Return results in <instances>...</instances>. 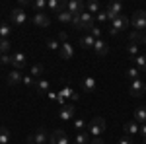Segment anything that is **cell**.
<instances>
[{
  "instance_id": "1",
  "label": "cell",
  "mask_w": 146,
  "mask_h": 144,
  "mask_svg": "<svg viewBox=\"0 0 146 144\" xmlns=\"http://www.w3.org/2000/svg\"><path fill=\"white\" fill-rule=\"evenodd\" d=\"M129 23H131V20H129L125 14H121L119 18H115V20L111 22V31H109V33L115 35V33H119V31H123V29L129 27Z\"/></svg>"
},
{
  "instance_id": "2",
  "label": "cell",
  "mask_w": 146,
  "mask_h": 144,
  "mask_svg": "<svg viewBox=\"0 0 146 144\" xmlns=\"http://www.w3.org/2000/svg\"><path fill=\"white\" fill-rule=\"evenodd\" d=\"M94 22H96V16H92L90 12H84V14H80V25H78V29L92 31V29H94Z\"/></svg>"
},
{
  "instance_id": "3",
  "label": "cell",
  "mask_w": 146,
  "mask_h": 144,
  "mask_svg": "<svg viewBox=\"0 0 146 144\" xmlns=\"http://www.w3.org/2000/svg\"><path fill=\"white\" fill-rule=\"evenodd\" d=\"M88 129H90V134H94V136H100V134L105 131V119H103V117H94Z\"/></svg>"
},
{
  "instance_id": "4",
  "label": "cell",
  "mask_w": 146,
  "mask_h": 144,
  "mask_svg": "<svg viewBox=\"0 0 146 144\" xmlns=\"http://www.w3.org/2000/svg\"><path fill=\"white\" fill-rule=\"evenodd\" d=\"M133 27H135L136 31L146 29V12L144 10H136L133 14Z\"/></svg>"
},
{
  "instance_id": "5",
  "label": "cell",
  "mask_w": 146,
  "mask_h": 144,
  "mask_svg": "<svg viewBox=\"0 0 146 144\" xmlns=\"http://www.w3.org/2000/svg\"><path fill=\"white\" fill-rule=\"evenodd\" d=\"M121 14H123V4H121V2H109V4H107V18H109L111 22L115 18H119Z\"/></svg>"
},
{
  "instance_id": "6",
  "label": "cell",
  "mask_w": 146,
  "mask_h": 144,
  "mask_svg": "<svg viewBox=\"0 0 146 144\" xmlns=\"http://www.w3.org/2000/svg\"><path fill=\"white\" fill-rule=\"evenodd\" d=\"M49 144H68V138L66 134H64V131H53V133L49 134Z\"/></svg>"
},
{
  "instance_id": "7",
  "label": "cell",
  "mask_w": 146,
  "mask_h": 144,
  "mask_svg": "<svg viewBox=\"0 0 146 144\" xmlns=\"http://www.w3.org/2000/svg\"><path fill=\"white\" fill-rule=\"evenodd\" d=\"M144 90H146V86H144V82H142L140 78L131 82V96H133V98H140V96L144 94Z\"/></svg>"
},
{
  "instance_id": "8",
  "label": "cell",
  "mask_w": 146,
  "mask_h": 144,
  "mask_svg": "<svg viewBox=\"0 0 146 144\" xmlns=\"http://www.w3.org/2000/svg\"><path fill=\"white\" fill-rule=\"evenodd\" d=\"M84 8H86L84 2H78V0H70V2H68V12H70L72 16H80V14H84Z\"/></svg>"
},
{
  "instance_id": "9",
  "label": "cell",
  "mask_w": 146,
  "mask_h": 144,
  "mask_svg": "<svg viewBox=\"0 0 146 144\" xmlns=\"http://www.w3.org/2000/svg\"><path fill=\"white\" fill-rule=\"evenodd\" d=\"M94 51H96V55H98V56H105V55H107V51H109V45L105 43L103 39H98L96 45H94Z\"/></svg>"
},
{
  "instance_id": "10",
  "label": "cell",
  "mask_w": 146,
  "mask_h": 144,
  "mask_svg": "<svg viewBox=\"0 0 146 144\" xmlns=\"http://www.w3.org/2000/svg\"><path fill=\"white\" fill-rule=\"evenodd\" d=\"M10 20L14 23H23L25 22V12H23L22 8H14V10L10 12Z\"/></svg>"
},
{
  "instance_id": "11",
  "label": "cell",
  "mask_w": 146,
  "mask_h": 144,
  "mask_svg": "<svg viewBox=\"0 0 146 144\" xmlns=\"http://www.w3.org/2000/svg\"><path fill=\"white\" fill-rule=\"evenodd\" d=\"M49 22H51V20H49V16H47L45 12H37V14L33 16V23H35V25L47 27V25H49Z\"/></svg>"
},
{
  "instance_id": "12",
  "label": "cell",
  "mask_w": 146,
  "mask_h": 144,
  "mask_svg": "<svg viewBox=\"0 0 146 144\" xmlns=\"http://www.w3.org/2000/svg\"><path fill=\"white\" fill-rule=\"evenodd\" d=\"M74 113H76L74 105H62V107H60V119H62V121H68V119L74 117Z\"/></svg>"
},
{
  "instance_id": "13",
  "label": "cell",
  "mask_w": 146,
  "mask_h": 144,
  "mask_svg": "<svg viewBox=\"0 0 146 144\" xmlns=\"http://www.w3.org/2000/svg\"><path fill=\"white\" fill-rule=\"evenodd\" d=\"M47 6H49L53 12H58V14L68 10V2H56V0H51V2H47Z\"/></svg>"
},
{
  "instance_id": "14",
  "label": "cell",
  "mask_w": 146,
  "mask_h": 144,
  "mask_svg": "<svg viewBox=\"0 0 146 144\" xmlns=\"http://www.w3.org/2000/svg\"><path fill=\"white\" fill-rule=\"evenodd\" d=\"M12 64L16 66V70L23 68V66H25V55H23V53H16V55H12Z\"/></svg>"
},
{
  "instance_id": "15",
  "label": "cell",
  "mask_w": 146,
  "mask_h": 144,
  "mask_svg": "<svg viewBox=\"0 0 146 144\" xmlns=\"http://www.w3.org/2000/svg\"><path fill=\"white\" fill-rule=\"evenodd\" d=\"M6 80H8V84H20V82H23V76H22V72L20 70H12L10 74L6 76Z\"/></svg>"
},
{
  "instance_id": "16",
  "label": "cell",
  "mask_w": 146,
  "mask_h": 144,
  "mask_svg": "<svg viewBox=\"0 0 146 144\" xmlns=\"http://www.w3.org/2000/svg\"><path fill=\"white\" fill-rule=\"evenodd\" d=\"M60 56L62 58H72L74 56V47L70 43H62L60 45Z\"/></svg>"
},
{
  "instance_id": "17",
  "label": "cell",
  "mask_w": 146,
  "mask_h": 144,
  "mask_svg": "<svg viewBox=\"0 0 146 144\" xmlns=\"http://www.w3.org/2000/svg\"><path fill=\"white\" fill-rule=\"evenodd\" d=\"M33 138H35V144H45V142H49V134H47L45 129H39V131L33 134Z\"/></svg>"
},
{
  "instance_id": "18",
  "label": "cell",
  "mask_w": 146,
  "mask_h": 144,
  "mask_svg": "<svg viewBox=\"0 0 146 144\" xmlns=\"http://www.w3.org/2000/svg\"><path fill=\"white\" fill-rule=\"evenodd\" d=\"M82 88H84V92H88V94H92V92H94V90H96V80H94V78H84V80H82Z\"/></svg>"
},
{
  "instance_id": "19",
  "label": "cell",
  "mask_w": 146,
  "mask_h": 144,
  "mask_svg": "<svg viewBox=\"0 0 146 144\" xmlns=\"http://www.w3.org/2000/svg\"><path fill=\"white\" fill-rule=\"evenodd\" d=\"M80 45H82L84 49H94V45H96V39H94L92 35H84V37L80 39Z\"/></svg>"
},
{
  "instance_id": "20",
  "label": "cell",
  "mask_w": 146,
  "mask_h": 144,
  "mask_svg": "<svg viewBox=\"0 0 146 144\" xmlns=\"http://www.w3.org/2000/svg\"><path fill=\"white\" fill-rule=\"evenodd\" d=\"M135 121L142 123V125L146 123V107H138V109L135 111Z\"/></svg>"
},
{
  "instance_id": "21",
  "label": "cell",
  "mask_w": 146,
  "mask_h": 144,
  "mask_svg": "<svg viewBox=\"0 0 146 144\" xmlns=\"http://www.w3.org/2000/svg\"><path fill=\"white\" fill-rule=\"evenodd\" d=\"M142 39H144V35H142V31H131V35H129V41H131V43H140V41H142Z\"/></svg>"
},
{
  "instance_id": "22",
  "label": "cell",
  "mask_w": 146,
  "mask_h": 144,
  "mask_svg": "<svg viewBox=\"0 0 146 144\" xmlns=\"http://www.w3.org/2000/svg\"><path fill=\"white\" fill-rule=\"evenodd\" d=\"M74 142H76V144H88V142H90V134H88V133H78V134H76V138H74Z\"/></svg>"
},
{
  "instance_id": "23",
  "label": "cell",
  "mask_w": 146,
  "mask_h": 144,
  "mask_svg": "<svg viewBox=\"0 0 146 144\" xmlns=\"http://www.w3.org/2000/svg\"><path fill=\"white\" fill-rule=\"evenodd\" d=\"M125 133L127 134H136L138 133V123H127V125H125Z\"/></svg>"
},
{
  "instance_id": "24",
  "label": "cell",
  "mask_w": 146,
  "mask_h": 144,
  "mask_svg": "<svg viewBox=\"0 0 146 144\" xmlns=\"http://www.w3.org/2000/svg\"><path fill=\"white\" fill-rule=\"evenodd\" d=\"M86 8H88V12H90L92 16H98V14H100V4H98V2H88V4H86Z\"/></svg>"
},
{
  "instance_id": "25",
  "label": "cell",
  "mask_w": 146,
  "mask_h": 144,
  "mask_svg": "<svg viewBox=\"0 0 146 144\" xmlns=\"http://www.w3.org/2000/svg\"><path fill=\"white\" fill-rule=\"evenodd\" d=\"M10 140V131L6 127H0V144H6Z\"/></svg>"
},
{
  "instance_id": "26",
  "label": "cell",
  "mask_w": 146,
  "mask_h": 144,
  "mask_svg": "<svg viewBox=\"0 0 146 144\" xmlns=\"http://www.w3.org/2000/svg\"><path fill=\"white\" fill-rule=\"evenodd\" d=\"M127 53L131 55V58H136V56H138V45H136V43H129Z\"/></svg>"
},
{
  "instance_id": "27",
  "label": "cell",
  "mask_w": 146,
  "mask_h": 144,
  "mask_svg": "<svg viewBox=\"0 0 146 144\" xmlns=\"http://www.w3.org/2000/svg\"><path fill=\"white\" fill-rule=\"evenodd\" d=\"M72 18H74V16H72V14H70V12H60V14H58V20H60V22H62V23H68V22H70V23H72Z\"/></svg>"
},
{
  "instance_id": "28",
  "label": "cell",
  "mask_w": 146,
  "mask_h": 144,
  "mask_svg": "<svg viewBox=\"0 0 146 144\" xmlns=\"http://www.w3.org/2000/svg\"><path fill=\"white\" fill-rule=\"evenodd\" d=\"M135 62H136V66H138V70H146V56L138 55L135 58Z\"/></svg>"
},
{
  "instance_id": "29",
  "label": "cell",
  "mask_w": 146,
  "mask_h": 144,
  "mask_svg": "<svg viewBox=\"0 0 146 144\" xmlns=\"http://www.w3.org/2000/svg\"><path fill=\"white\" fill-rule=\"evenodd\" d=\"M23 84H25V86H31V88H37V80H35L31 74L23 76Z\"/></svg>"
},
{
  "instance_id": "30",
  "label": "cell",
  "mask_w": 146,
  "mask_h": 144,
  "mask_svg": "<svg viewBox=\"0 0 146 144\" xmlns=\"http://www.w3.org/2000/svg\"><path fill=\"white\" fill-rule=\"evenodd\" d=\"M37 92L49 94V82H47V80H41V82H37Z\"/></svg>"
},
{
  "instance_id": "31",
  "label": "cell",
  "mask_w": 146,
  "mask_h": 144,
  "mask_svg": "<svg viewBox=\"0 0 146 144\" xmlns=\"http://www.w3.org/2000/svg\"><path fill=\"white\" fill-rule=\"evenodd\" d=\"M8 49H10V41H8V39H2V41H0V55H6Z\"/></svg>"
},
{
  "instance_id": "32",
  "label": "cell",
  "mask_w": 146,
  "mask_h": 144,
  "mask_svg": "<svg viewBox=\"0 0 146 144\" xmlns=\"http://www.w3.org/2000/svg\"><path fill=\"white\" fill-rule=\"evenodd\" d=\"M41 74H43V66H41V64H33V66H31V76H41Z\"/></svg>"
},
{
  "instance_id": "33",
  "label": "cell",
  "mask_w": 146,
  "mask_h": 144,
  "mask_svg": "<svg viewBox=\"0 0 146 144\" xmlns=\"http://www.w3.org/2000/svg\"><path fill=\"white\" fill-rule=\"evenodd\" d=\"M8 33H10V27H8L6 23H0V39L8 37Z\"/></svg>"
},
{
  "instance_id": "34",
  "label": "cell",
  "mask_w": 146,
  "mask_h": 144,
  "mask_svg": "<svg viewBox=\"0 0 146 144\" xmlns=\"http://www.w3.org/2000/svg\"><path fill=\"white\" fill-rule=\"evenodd\" d=\"M72 96H74V92H72L70 88H62V90H60V98L66 100V98H72Z\"/></svg>"
},
{
  "instance_id": "35",
  "label": "cell",
  "mask_w": 146,
  "mask_h": 144,
  "mask_svg": "<svg viewBox=\"0 0 146 144\" xmlns=\"http://www.w3.org/2000/svg\"><path fill=\"white\" fill-rule=\"evenodd\" d=\"M127 76L133 78V80H138V70H136V68H129V70H127Z\"/></svg>"
},
{
  "instance_id": "36",
  "label": "cell",
  "mask_w": 146,
  "mask_h": 144,
  "mask_svg": "<svg viewBox=\"0 0 146 144\" xmlns=\"http://www.w3.org/2000/svg\"><path fill=\"white\" fill-rule=\"evenodd\" d=\"M45 6H47V2H43V0H37V2H33V8H35L37 12H41Z\"/></svg>"
},
{
  "instance_id": "37",
  "label": "cell",
  "mask_w": 146,
  "mask_h": 144,
  "mask_svg": "<svg viewBox=\"0 0 146 144\" xmlns=\"http://www.w3.org/2000/svg\"><path fill=\"white\" fill-rule=\"evenodd\" d=\"M47 47H49V49H60L55 39H49V41H47Z\"/></svg>"
},
{
  "instance_id": "38",
  "label": "cell",
  "mask_w": 146,
  "mask_h": 144,
  "mask_svg": "<svg viewBox=\"0 0 146 144\" xmlns=\"http://www.w3.org/2000/svg\"><path fill=\"white\" fill-rule=\"evenodd\" d=\"M96 18H98L100 22H107V20H109V18H107V12H100V14H98Z\"/></svg>"
},
{
  "instance_id": "39",
  "label": "cell",
  "mask_w": 146,
  "mask_h": 144,
  "mask_svg": "<svg viewBox=\"0 0 146 144\" xmlns=\"http://www.w3.org/2000/svg\"><path fill=\"white\" fill-rule=\"evenodd\" d=\"M58 39H60V41H64V43H68V35H66V31H58Z\"/></svg>"
},
{
  "instance_id": "40",
  "label": "cell",
  "mask_w": 146,
  "mask_h": 144,
  "mask_svg": "<svg viewBox=\"0 0 146 144\" xmlns=\"http://www.w3.org/2000/svg\"><path fill=\"white\" fill-rule=\"evenodd\" d=\"M2 62H4V64H12V56L10 55H2Z\"/></svg>"
},
{
  "instance_id": "41",
  "label": "cell",
  "mask_w": 146,
  "mask_h": 144,
  "mask_svg": "<svg viewBox=\"0 0 146 144\" xmlns=\"http://www.w3.org/2000/svg\"><path fill=\"white\" fill-rule=\"evenodd\" d=\"M72 25L78 29V25H80V16H74V18H72Z\"/></svg>"
},
{
  "instance_id": "42",
  "label": "cell",
  "mask_w": 146,
  "mask_h": 144,
  "mask_svg": "<svg viewBox=\"0 0 146 144\" xmlns=\"http://www.w3.org/2000/svg\"><path fill=\"white\" fill-rule=\"evenodd\" d=\"M119 144H133V140H131L129 136H123V138L119 140Z\"/></svg>"
},
{
  "instance_id": "43",
  "label": "cell",
  "mask_w": 146,
  "mask_h": 144,
  "mask_svg": "<svg viewBox=\"0 0 146 144\" xmlns=\"http://www.w3.org/2000/svg\"><path fill=\"white\" fill-rule=\"evenodd\" d=\"M74 127H76L80 133H82V129H84V121H76V123H74Z\"/></svg>"
},
{
  "instance_id": "44",
  "label": "cell",
  "mask_w": 146,
  "mask_h": 144,
  "mask_svg": "<svg viewBox=\"0 0 146 144\" xmlns=\"http://www.w3.org/2000/svg\"><path fill=\"white\" fill-rule=\"evenodd\" d=\"M23 6H29V2H27V0H20V6H18V8H23Z\"/></svg>"
},
{
  "instance_id": "45",
  "label": "cell",
  "mask_w": 146,
  "mask_h": 144,
  "mask_svg": "<svg viewBox=\"0 0 146 144\" xmlns=\"http://www.w3.org/2000/svg\"><path fill=\"white\" fill-rule=\"evenodd\" d=\"M92 144H103V142H101V138H100V136H96V138L92 140Z\"/></svg>"
},
{
  "instance_id": "46",
  "label": "cell",
  "mask_w": 146,
  "mask_h": 144,
  "mask_svg": "<svg viewBox=\"0 0 146 144\" xmlns=\"http://www.w3.org/2000/svg\"><path fill=\"white\" fill-rule=\"evenodd\" d=\"M27 144H35V138H33V134H31V136H27Z\"/></svg>"
},
{
  "instance_id": "47",
  "label": "cell",
  "mask_w": 146,
  "mask_h": 144,
  "mask_svg": "<svg viewBox=\"0 0 146 144\" xmlns=\"http://www.w3.org/2000/svg\"><path fill=\"white\" fill-rule=\"evenodd\" d=\"M142 134H144V136H146V123H144V125H142Z\"/></svg>"
},
{
  "instance_id": "48",
  "label": "cell",
  "mask_w": 146,
  "mask_h": 144,
  "mask_svg": "<svg viewBox=\"0 0 146 144\" xmlns=\"http://www.w3.org/2000/svg\"><path fill=\"white\" fill-rule=\"evenodd\" d=\"M142 43H144V45H146V35H144V39H142Z\"/></svg>"
},
{
  "instance_id": "49",
  "label": "cell",
  "mask_w": 146,
  "mask_h": 144,
  "mask_svg": "<svg viewBox=\"0 0 146 144\" xmlns=\"http://www.w3.org/2000/svg\"><path fill=\"white\" fill-rule=\"evenodd\" d=\"M0 62H2V55H0Z\"/></svg>"
},
{
  "instance_id": "50",
  "label": "cell",
  "mask_w": 146,
  "mask_h": 144,
  "mask_svg": "<svg viewBox=\"0 0 146 144\" xmlns=\"http://www.w3.org/2000/svg\"><path fill=\"white\" fill-rule=\"evenodd\" d=\"M144 144H146V138H144Z\"/></svg>"
},
{
  "instance_id": "51",
  "label": "cell",
  "mask_w": 146,
  "mask_h": 144,
  "mask_svg": "<svg viewBox=\"0 0 146 144\" xmlns=\"http://www.w3.org/2000/svg\"><path fill=\"white\" fill-rule=\"evenodd\" d=\"M0 41H2V39H0Z\"/></svg>"
}]
</instances>
